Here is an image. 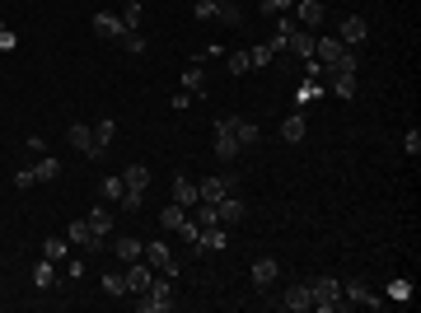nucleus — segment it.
Wrapping results in <instances>:
<instances>
[{
	"instance_id": "nucleus-1",
	"label": "nucleus",
	"mask_w": 421,
	"mask_h": 313,
	"mask_svg": "<svg viewBox=\"0 0 421 313\" xmlns=\"http://www.w3.org/2000/svg\"><path fill=\"white\" fill-rule=\"evenodd\" d=\"M169 281H173V276H164V272H159V276H150V285L136 294V309H141V313H169V309H173Z\"/></svg>"
},
{
	"instance_id": "nucleus-33",
	"label": "nucleus",
	"mask_w": 421,
	"mask_h": 313,
	"mask_svg": "<svg viewBox=\"0 0 421 313\" xmlns=\"http://www.w3.org/2000/svg\"><path fill=\"white\" fill-rule=\"evenodd\" d=\"M103 290L113 294V299H117V294H127V272H108V276H103Z\"/></svg>"
},
{
	"instance_id": "nucleus-24",
	"label": "nucleus",
	"mask_w": 421,
	"mask_h": 313,
	"mask_svg": "<svg viewBox=\"0 0 421 313\" xmlns=\"http://www.w3.org/2000/svg\"><path fill=\"white\" fill-rule=\"evenodd\" d=\"M122 192H127V182H122V178H103V182H98V201H103V206H117Z\"/></svg>"
},
{
	"instance_id": "nucleus-25",
	"label": "nucleus",
	"mask_w": 421,
	"mask_h": 313,
	"mask_svg": "<svg viewBox=\"0 0 421 313\" xmlns=\"http://www.w3.org/2000/svg\"><path fill=\"white\" fill-rule=\"evenodd\" d=\"M183 89H188L192 98H206V75H201V66H188V70H183Z\"/></svg>"
},
{
	"instance_id": "nucleus-32",
	"label": "nucleus",
	"mask_w": 421,
	"mask_h": 313,
	"mask_svg": "<svg viewBox=\"0 0 421 313\" xmlns=\"http://www.w3.org/2000/svg\"><path fill=\"white\" fill-rule=\"evenodd\" d=\"M215 15H220V0H197L192 5V19H201V23H210Z\"/></svg>"
},
{
	"instance_id": "nucleus-11",
	"label": "nucleus",
	"mask_w": 421,
	"mask_h": 313,
	"mask_svg": "<svg viewBox=\"0 0 421 313\" xmlns=\"http://www.w3.org/2000/svg\"><path fill=\"white\" fill-rule=\"evenodd\" d=\"M342 299H346V304H361V309H379V304H384V299L370 290L365 281H351V285H342Z\"/></svg>"
},
{
	"instance_id": "nucleus-31",
	"label": "nucleus",
	"mask_w": 421,
	"mask_h": 313,
	"mask_svg": "<svg viewBox=\"0 0 421 313\" xmlns=\"http://www.w3.org/2000/svg\"><path fill=\"white\" fill-rule=\"evenodd\" d=\"M33 285H38V290H52V285H57V272H52V262H47V257L33 267Z\"/></svg>"
},
{
	"instance_id": "nucleus-15",
	"label": "nucleus",
	"mask_w": 421,
	"mask_h": 313,
	"mask_svg": "<svg viewBox=\"0 0 421 313\" xmlns=\"http://www.w3.org/2000/svg\"><path fill=\"white\" fill-rule=\"evenodd\" d=\"M276 276H281V262H271V257H258V262H253V285H258V290L276 285Z\"/></svg>"
},
{
	"instance_id": "nucleus-42",
	"label": "nucleus",
	"mask_w": 421,
	"mask_h": 313,
	"mask_svg": "<svg viewBox=\"0 0 421 313\" xmlns=\"http://www.w3.org/2000/svg\"><path fill=\"white\" fill-rule=\"evenodd\" d=\"M15 47H19V38H15L10 28H0V52H15Z\"/></svg>"
},
{
	"instance_id": "nucleus-35",
	"label": "nucleus",
	"mask_w": 421,
	"mask_h": 313,
	"mask_svg": "<svg viewBox=\"0 0 421 313\" xmlns=\"http://www.w3.org/2000/svg\"><path fill=\"white\" fill-rule=\"evenodd\" d=\"M249 61H253V66H271V61H276V52H271L267 42H258V47H249Z\"/></svg>"
},
{
	"instance_id": "nucleus-23",
	"label": "nucleus",
	"mask_w": 421,
	"mask_h": 313,
	"mask_svg": "<svg viewBox=\"0 0 421 313\" xmlns=\"http://www.w3.org/2000/svg\"><path fill=\"white\" fill-rule=\"evenodd\" d=\"M305 131H309L305 113H290V117L281 122V140H290V145H295V140H305Z\"/></svg>"
},
{
	"instance_id": "nucleus-7",
	"label": "nucleus",
	"mask_w": 421,
	"mask_h": 313,
	"mask_svg": "<svg viewBox=\"0 0 421 313\" xmlns=\"http://www.w3.org/2000/svg\"><path fill=\"white\" fill-rule=\"evenodd\" d=\"M323 0H295V23H300V28H305V33H314V28H319V23H323Z\"/></svg>"
},
{
	"instance_id": "nucleus-44",
	"label": "nucleus",
	"mask_w": 421,
	"mask_h": 313,
	"mask_svg": "<svg viewBox=\"0 0 421 313\" xmlns=\"http://www.w3.org/2000/svg\"><path fill=\"white\" fill-rule=\"evenodd\" d=\"M188 98H192L188 89H178V94H173V113H188Z\"/></svg>"
},
{
	"instance_id": "nucleus-14",
	"label": "nucleus",
	"mask_w": 421,
	"mask_h": 313,
	"mask_svg": "<svg viewBox=\"0 0 421 313\" xmlns=\"http://www.w3.org/2000/svg\"><path fill=\"white\" fill-rule=\"evenodd\" d=\"M215 216H220V225H239V220L249 216V206L230 192V196H220V201H215Z\"/></svg>"
},
{
	"instance_id": "nucleus-12",
	"label": "nucleus",
	"mask_w": 421,
	"mask_h": 313,
	"mask_svg": "<svg viewBox=\"0 0 421 313\" xmlns=\"http://www.w3.org/2000/svg\"><path fill=\"white\" fill-rule=\"evenodd\" d=\"M71 145H75L84 159H103L94 150V126H84V122H71Z\"/></svg>"
},
{
	"instance_id": "nucleus-30",
	"label": "nucleus",
	"mask_w": 421,
	"mask_h": 313,
	"mask_svg": "<svg viewBox=\"0 0 421 313\" xmlns=\"http://www.w3.org/2000/svg\"><path fill=\"white\" fill-rule=\"evenodd\" d=\"M122 182H127V187H141V192H145V187H150V169H145V164H127Z\"/></svg>"
},
{
	"instance_id": "nucleus-22",
	"label": "nucleus",
	"mask_w": 421,
	"mask_h": 313,
	"mask_svg": "<svg viewBox=\"0 0 421 313\" xmlns=\"http://www.w3.org/2000/svg\"><path fill=\"white\" fill-rule=\"evenodd\" d=\"M286 52H290V57H300V61H309V57H314V33H300V28H295L290 42H286Z\"/></svg>"
},
{
	"instance_id": "nucleus-41",
	"label": "nucleus",
	"mask_w": 421,
	"mask_h": 313,
	"mask_svg": "<svg viewBox=\"0 0 421 313\" xmlns=\"http://www.w3.org/2000/svg\"><path fill=\"white\" fill-rule=\"evenodd\" d=\"M122 47H127L132 57H141V52H145V38H141V33H122Z\"/></svg>"
},
{
	"instance_id": "nucleus-37",
	"label": "nucleus",
	"mask_w": 421,
	"mask_h": 313,
	"mask_svg": "<svg viewBox=\"0 0 421 313\" xmlns=\"http://www.w3.org/2000/svg\"><path fill=\"white\" fill-rule=\"evenodd\" d=\"M290 10H295V0H262V15H271V19H276V15H290Z\"/></svg>"
},
{
	"instance_id": "nucleus-8",
	"label": "nucleus",
	"mask_w": 421,
	"mask_h": 313,
	"mask_svg": "<svg viewBox=\"0 0 421 313\" xmlns=\"http://www.w3.org/2000/svg\"><path fill=\"white\" fill-rule=\"evenodd\" d=\"M234 187H239V178H201V182H197V196L215 206V201H220V196H230Z\"/></svg>"
},
{
	"instance_id": "nucleus-3",
	"label": "nucleus",
	"mask_w": 421,
	"mask_h": 313,
	"mask_svg": "<svg viewBox=\"0 0 421 313\" xmlns=\"http://www.w3.org/2000/svg\"><path fill=\"white\" fill-rule=\"evenodd\" d=\"M141 257L150 262L154 272H164V276H178V272H183V262H178V257L169 253V243H159V238H154V243H145V248H141Z\"/></svg>"
},
{
	"instance_id": "nucleus-40",
	"label": "nucleus",
	"mask_w": 421,
	"mask_h": 313,
	"mask_svg": "<svg viewBox=\"0 0 421 313\" xmlns=\"http://www.w3.org/2000/svg\"><path fill=\"white\" fill-rule=\"evenodd\" d=\"M402 150H407L412 159L421 155V131H417V126H407V136H402Z\"/></svg>"
},
{
	"instance_id": "nucleus-27",
	"label": "nucleus",
	"mask_w": 421,
	"mask_h": 313,
	"mask_svg": "<svg viewBox=\"0 0 421 313\" xmlns=\"http://www.w3.org/2000/svg\"><path fill=\"white\" fill-rule=\"evenodd\" d=\"M42 257H47V262H66V257H71V238H66V234L47 238V243H42Z\"/></svg>"
},
{
	"instance_id": "nucleus-16",
	"label": "nucleus",
	"mask_w": 421,
	"mask_h": 313,
	"mask_svg": "<svg viewBox=\"0 0 421 313\" xmlns=\"http://www.w3.org/2000/svg\"><path fill=\"white\" fill-rule=\"evenodd\" d=\"M145 285H150V267H145L141 257H136V262H127V294H141Z\"/></svg>"
},
{
	"instance_id": "nucleus-19",
	"label": "nucleus",
	"mask_w": 421,
	"mask_h": 313,
	"mask_svg": "<svg viewBox=\"0 0 421 313\" xmlns=\"http://www.w3.org/2000/svg\"><path fill=\"white\" fill-rule=\"evenodd\" d=\"M234 140H239V150H253V145L262 140V131H258L249 117H234Z\"/></svg>"
},
{
	"instance_id": "nucleus-17",
	"label": "nucleus",
	"mask_w": 421,
	"mask_h": 313,
	"mask_svg": "<svg viewBox=\"0 0 421 313\" xmlns=\"http://www.w3.org/2000/svg\"><path fill=\"white\" fill-rule=\"evenodd\" d=\"M94 33H98V38H108V42H122V33H127V28H122V19H117V15H94Z\"/></svg>"
},
{
	"instance_id": "nucleus-38",
	"label": "nucleus",
	"mask_w": 421,
	"mask_h": 313,
	"mask_svg": "<svg viewBox=\"0 0 421 313\" xmlns=\"http://www.w3.org/2000/svg\"><path fill=\"white\" fill-rule=\"evenodd\" d=\"M249 70H253L249 52H234V57H230V75H249Z\"/></svg>"
},
{
	"instance_id": "nucleus-43",
	"label": "nucleus",
	"mask_w": 421,
	"mask_h": 313,
	"mask_svg": "<svg viewBox=\"0 0 421 313\" xmlns=\"http://www.w3.org/2000/svg\"><path fill=\"white\" fill-rule=\"evenodd\" d=\"M33 182H38V178H33V169H19V173H15V187H33Z\"/></svg>"
},
{
	"instance_id": "nucleus-6",
	"label": "nucleus",
	"mask_w": 421,
	"mask_h": 313,
	"mask_svg": "<svg viewBox=\"0 0 421 313\" xmlns=\"http://www.w3.org/2000/svg\"><path fill=\"white\" fill-rule=\"evenodd\" d=\"M66 238H71L75 248H84V253H103V238L89 229V220H75V225H66Z\"/></svg>"
},
{
	"instance_id": "nucleus-4",
	"label": "nucleus",
	"mask_w": 421,
	"mask_h": 313,
	"mask_svg": "<svg viewBox=\"0 0 421 313\" xmlns=\"http://www.w3.org/2000/svg\"><path fill=\"white\" fill-rule=\"evenodd\" d=\"M276 309H290V313H305V309H314V290H309V281H295L281 299H271Z\"/></svg>"
},
{
	"instance_id": "nucleus-28",
	"label": "nucleus",
	"mask_w": 421,
	"mask_h": 313,
	"mask_svg": "<svg viewBox=\"0 0 421 313\" xmlns=\"http://www.w3.org/2000/svg\"><path fill=\"white\" fill-rule=\"evenodd\" d=\"M328 79H332V89H337V98H356V75H342V70H323Z\"/></svg>"
},
{
	"instance_id": "nucleus-21",
	"label": "nucleus",
	"mask_w": 421,
	"mask_h": 313,
	"mask_svg": "<svg viewBox=\"0 0 421 313\" xmlns=\"http://www.w3.org/2000/svg\"><path fill=\"white\" fill-rule=\"evenodd\" d=\"M33 178H38V182H57V178H61V159H57V155H38Z\"/></svg>"
},
{
	"instance_id": "nucleus-34",
	"label": "nucleus",
	"mask_w": 421,
	"mask_h": 313,
	"mask_svg": "<svg viewBox=\"0 0 421 313\" xmlns=\"http://www.w3.org/2000/svg\"><path fill=\"white\" fill-rule=\"evenodd\" d=\"M215 19H225L230 28H239V23H244V10H239V5H230V0H220V15H215Z\"/></svg>"
},
{
	"instance_id": "nucleus-26",
	"label": "nucleus",
	"mask_w": 421,
	"mask_h": 313,
	"mask_svg": "<svg viewBox=\"0 0 421 313\" xmlns=\"http://www.w3.org/2000/svg\"><path fill=\"white\" fill-rule=\"evenodd\" d=\"M113 136H117V122H113V117L94 122V150H98V155H103V150L113 145Z\"/></svg>"
},
{
	"instance_id": "nucleus-18",
	"label": "nucleus",
	"mask_w": 421,
	"mask_h": 313,
	"mask_svg": "<svg viewBox=\"0 0 421 313\" xmlns=\"http://www.w3.org/2000/svg\"><path fill=\"white\" fill-rule=\"evenodd\" d=\"M84 220H89V229H94L98 238H108V234H113V211H108L103 201H98V206H94V211H89Z\"/></svg>"
},
{
	"instance_id": "nucleus-36",
	"label": "nucleus",
	"mask_w": 421,
	"mask_h": 313,
	"mask_svg": "<svg viewBox=\"0 0 421 313\" xmlns=\"http://www.w3.org/2000/svg\"><path fill=\"white\" fill-rule=\"evenodd\" d=\"M141 201H145V192H141V187H127L117 206H122V211H141Z\"/></svg>"
},
{
	"instance_id": "nucleus-9",
	"label": "nucleus",
	"mask_w": 421,
	"mask_h": 313,
	"mask_svg": "<svg viewBox=\"0 0 421 313\" xmlns=\"http://www.w3.org/2000/svg\"><path fill=\"white\" fill-rule=\"evenodd\" d=\"M365 38H370V28H365V19H361V15H351V19H342V33H337V42H342V47H351V52H361V47H365Z\"/></svg>"
},
{
	"instance_id": "nucleus-2",
	"label": "nucleus",
	"mask_w": 421,
	"mask_h": 313,
	"mask_svg": "<svg viewBox=\"0 0 421 313\" xmlns=\"http://www.w3.org/2000/svg\"><path fill=\"white\" fill-rule=\"evenodd\" d=\"M309 290H314V309H323V313H337V309H346L342 285H337L332 276H319V281H309Z\"/></svg>"
},
{
	"instance_id": "nucleus-20",
	"label": "nucleus",
	"mask_w": 421,
	"mask_h": 313,
	"mask_svg": "<svg viewBox=\"0 0 421 313\" xmlns=\"http://www.w3.org/2000/svg\"><path fill=\"white\" fill-rule=\"evenodd\" d=\"M141 248H145V243H141V238H132V234L113 238V257H117V262H136V257H141Z\"/></svg>"
},
{
	"instance_id": "nucleus-13",
	"label": "nucleus",
	"mask_w": 421,
	"mask_h": 313,
	"mask_svg": "<svg viewBox=\"0 0 421 313\" xmlns=\"http://www.w3.org/2000/svg\"><path fill=\"white\" fill-rule=\"evenodd\" d=\"M342 52H346V47H342L337 38H314V61H319L323 70H328V66H337V61H342Z\"/></svg>"
},
{
	"instance_id": "nucleus-5",
	"label": "nucleus",
	"mask_w": 421,
	"mask_h": 313,
	"mask_svg": "<svg viewBox=\"0 0 421 313\" xmlns=\"http://www.w3.org/2000/svg\"><path fill=\"white\" fill-rule=\"evenodd\" d=\"M234 117H239V113H230V117L215 122V155H220V159H234V155H239V140H234Z\"/></svg>"
},
{
	"instance_id": "nucleus-39",
	"label": "nucleus",
	"mask_w": 421,
	"mask_h": 313,
	"mask_svg": "<svg viewBox=\"0 0 421 313\" xmlns=\"http://www.w3.org/2000/svg\"><path fill=\"white\" fill-rule=\"evenodd\" d=\"M323 94V79H305V89L295 94V103H309V98H319Z\"/></svg>"
},
{
	"instance_id": "nucleus-10",
	"label": "nucleus",
	"mask_w": 421,
	"mask_h": 313,
	"mask_svg": "<svg viewBox=\"0 0 421 313\" xmlns=\"http://www.w3.org/2000/svg\"><path fill=\"white\" fill-rule=\"evenodd\" d=\"M169 201L173 206H183V211H192V206L201 201V196H197V182H192L188 173H178L173 178V187H169Z\"/></svg>"
},
{
	"instance_id": "nucleus-29",
	"label": "nucleus",
	"mask_w": 421,
	"mask_h": 313,
	"mask_svg": "<svg viewBox=\"0 0 421 313\" xmlns=\"http://www.w3.org/2000/svg\"><path fill=\"white\" fill-rule=\"evenodd\" d=\"M117 19H122V28H127V33H141V0H127Z\"/></svg>"
}]
</instances>
